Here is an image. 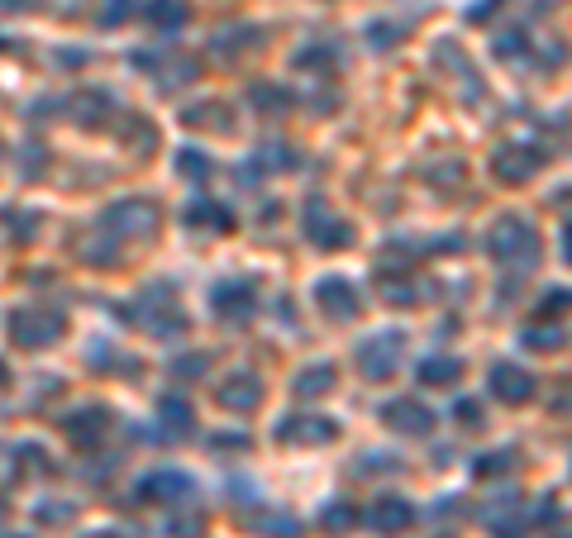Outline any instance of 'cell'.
Returning a JSON list of instances; mask_svg holds the SVG:
<instances>
[{
    "mask_svg": "<svg viewBox=\"0 0 572 538\" xmlns=\"http://www.w3.org/2000/svg\"><path fill=\"white\" fill-rule=\"evenodd\" d=\"M5 334H10V344H15V348L44 352L48 344H58V338L68 334V314H62V310H44V306H24V310L10 314Z\"/></svg>",
    "mask_w": 572,
    "mask_h": 538,
    "instance_id": "277c9868",
    "label": "cell"
},
{
    "mask_svg": "<svg viewBox=\"0 0 572 538\" xmlns=\"http://www.w3.org/2000/svg\"><path fill=\"white\" fill-rule=\"evenodd\" d=\"M134 495L143 505H191L196 501V481L187 477V471H177V467H163V471H148V477L134 487Z\"/></svg>",
    "mask_w": 572,
    "mask_h": 538,
    "instance_id": "ba28073f",
    "label": "cell"
},
{
    "mask_svg": "<svg viewBox=\"0 0 572 538\" xmlns=\"http://www.w3.org/2000/svg\"><path fill=\"white\" fill-rule=\"evenodd\" d=\"M215 405L229 415H253L263 405V376L258 372H229L225 382L215 386Z\"/></svg>",
    "mask_w": 572,
    "mask_h": 538,
    "instance_id": "7c38bea8",
    "label": "cell"
},
{
    "mask_svg": "<svg viewBox=\"0 0 572 538\" xmlns=\"http://www.w3.org/2000/svg\"><path fill=\"white\" fill-rule=\"evenodd\" d=\"M205 534V515L201 510H181L177 505V515L167 519V538H201Z\"/></svg>",
    "mask_w": 572,
    "mask_h": 538,
    "instance_id": "4316f807",
    "label": "cell"
},
{
    "mask_svg": "<svg viewBox=\"0 0 572 538\" xmlns=\"http://www.w3.org/2000/svg\"><path fill=\"white\" fill-rule=\"evenodd\" d=\"M382 425L386 429H396V434H406V439H425L429 429L439 425L434 410H429L425 400H415V396H396V400H386L382 405Z\"/></svg>",
    "mask_w": 572,
    "mask_h": 538,
    "instance_id": "8fae6325",
    "label": "cell"
},
{
    "mask_svg": "<svg viewBox=\"0 0 572 538\" xmlns=\"http://www.w3.org/2000/svg\"><path fill=\"white\" fill-rule=\"evenodd\" d=\"M544 167V153L529 148V143H501L497 157H491V172H497V181H505V187H525V181H535Z\"/></svg>",
    "mask_w": 572,
    "mask_h": 538,
    "instance_id": "30bf717a",
    "label": "cell"
},
{
    "mask_svg": "<svg viewBox=\"0 0 572 538\" xmlns=\"http://www.w3.org/2000/svg\"><path fill=\"white\" fill-rule=\"evenodd\" d=\"M106 115H115L110 91H82V96L72 100V120L82 124V129H106V124H110Z\"/></svg>",
    "mask_w": 572,
    "mask_h": 538,
    "instance_id": "d6986e66",
    "label": "cell"
},
{
    "mask_svg": "<svg viewBox=\"0 0 572 538\" xmlns=\"http://www.w3.org/2000/svg\"><path fill=\"white\" fill-rule=\"evenodd\" d=\"M515 463H520V453H515V449L482 453V457H473V477H501V471H511Z\"/></svg>",
    "mask_w": 572,
    "mask_h": 538,
    "instance_id": "484cf974",
    "label": "cell"
},
{
    "mask_svg": "<svg viewBox=\"0 0 572 538\" xmlns=\"http://www.w3.org/2000/svg\"><path fill=\"white\" fill-rule=\"evenodd\" d=\"M568 306H572V291H568V286H553V291L539 296V314H544V320H553V314H568Z\"/></svg>",
    "mask_w": 572,
    "mask_h": 538,
    "instance_id": "4dcf8cb0",
    "label": "cell"
},
{
    "mask_svg": "<svg viewBox=\"0 0 572 538\" xmlns=\"http://www.w3.org/2000/svg\"><path fill=\"white\" fill-rule=\"evenodd\" d=\"M181 124H187V129H215V134H234L229 105H219V100H201V105H191V110L181 115Z\"/></svg>",
    "mask_w": 572,
    "mask_h": 538,
    "instance_id": "44dd1931",
    "label": "cell"
},
{
    "mask_svg": "<svg viewBox=\"0 0 572 538\" xmlns=\"http://www.w3.org/2000/svg\"><path fill=\"white\" fill-rule=\"evenodd\" d=\"M291 68H330V72H339V48H330V44H315V48H301V52H296V58H291Z\"/></svg>",
    "mask_w": 572,
    "mask_h": 538,
    "instance_id": "83f0119b",
    "label": "cell"
},
{
    "mask_svg": "<svg viewBox=\"0 0 572 538\" xmlns=\"http://www.w3.org/2000/svg\"><path fill=\"white\" fill-rule=\"evenodd\" d=\"M110 429V410L106 405H82V410H72L68 419H62V434H68V443H76V449H91V443H100Z\"/></svg>",
    "mask_w": 572,
    "mask_h": 538,
    "instance_id": "2e32d148",
    "label": "cell"
},
{
    "mask_svg": "<svg viewBox=\"0 0 572 538\" xmlns=\"http://www.w3.org/2000/svg\"><path fill=\"white\" fill-rule=\"evenodd\" d=\"M354 524H362V510L354 501H330L320 510V529L324 534H344V529H354Z\"/></svg>",
    "mask_w": 572,
    "mask_h": 538,
    "instance_id": "d4e9b609",
    "label": "cell"
},
{
    "mask_svg": "<svg viewBox=\"0 0 572 538\" xmlns=\"http://www.w3.org/2000/svg\"><path fill=\"white\" fill-rule=\"evenodd\" d=\"M253 100H258V105H291V96H286V91H267V86H258Z\"/></svg>",
    "mask_w": 572,
    "mask_h": 538,
    "instance_id": "e575fe53",
    "label": "cell"
},
{
    "mask_svg": "<svg viewBox=\"0 0 572 538\" xmlns=\"http://www.w3.org/2000/svg\"><path fill=\"white\" fill-rule=\"evenodd\" d=\"M124 15H129V0H110V10L100 15V24H120Z\"/></svg>",
    "mask_w": 572,
    "mask_h": 538,
    "instance_id": "d590c367",
    "label": "cell"
},
{
    "mask_svg": "<svg viewBox=\"0 0 572 538\" xmlns=\"http://www.w3.org/2000/svg\"><path fill=\"white\" fill-rule=\"evenodd\" d=\"M301 229H306V239L324 248V253H344V248H354V225L334 210L324 195H310L306 210H301Z\"/></svg>",
    "mask_w": 572,
    "mask_h": 538,
    "instance_id": "5b68a950",
    "label": "cell"
},
{
    "mask_svg": "<svg viewBox=\"0 0 572 538\" xmlns=\"http://www.w3.org/2000/svg\"><path fill=\"white\" fill-rule=\"evenodd\" d=\"M377 286H382V296L392 300V306H406V300H415L420 291H415V282L401 272V282H396V272H377Z\"/></svg>",
    "mask_w": 572,
    "mask_h": 538,
    "instance_id": "f1b7e54d",
    "label": "cell"
},
{
    "mask_svg": "<svg viewBox=\"0 0 572 538\" xmlns=\"http://www.w3.org/2000/svg\"><path fill=\"white\" fill-rule=\"evenodd\" d=\"M453 419H463V429H482V405H477V400H458V405H453Z\"/></svg>",
    "mask_w": 572,
    "mask_h": 538,
    "instance_id": "d6a6232c",
    "label": "cell"
},
{
    "mask_svg": "<svg viewBox=\"0 0 572 538\" xmlns=\"http://www.w3.org/2000/svg\"><path fill=\"white\" fill-rule=\"evenodd\" d=\"M497 5H501V0H473V5H467V20H473V24H482V20L497 15Z\"/></svg>",
    "mask_w": 572,
    "mask_h": 538,
    "instance_id": "836d02e7",
    "label": "cell"
},
{
    "mask_svg": "<svg viewBox=\"0 0 572 538\" xmlns=\"http://www.w3.org/2000/svg\"><path fill=\"white\" fill-rule=\"evenodd\" d=\"M487 253L497 258L505 272L525 277V272H535V267H539L544 243H539V234H535V225H529L525 215H501L497 225L487 229Z\"/></svg>",
    "mask_w": 572,
    "mask_h": 538,
    "instance_id": "6da1fadb",
    "label": "cell"
},
{
    "mask_svg": "<svg viewBox=\"0 0 572 538\" xmlns=\"http://www.w3.org/2000/svg\"><path fill=\"white\" fill-rule=\"evenodd\" d=\"M158 419H163V434H177V439H187L191 425H196V415H191L187 396H163L158 400Z\"/></svg>",
    "mask_w": 572,
    "mask_h": 538,
    "instance_id": "603a6c76",
    "label": "cell"
},
{
    "mask_svg": "<svg viewBox=\"0 0 572 538\" xmlns=\"http://www.w3.org/2000/svg\"><path fill=\"white\" fill-rule=\"evenodd\" d=\"M187 225L191 229H215V234H229L234 229V215L219 201H211V195H201V201L187 205Z\"/></svg>",
    "mask_w": 572,
    "mask_h": 538,
    "instance_id": "ffe728a7",
    "label": "cell"
},
{
    "mask_svg": "<svg viewBox=\"0 0 572 538\" xmlns=\"http://www.w3.org/2000/svg\"><path fill=\"white\" fill-rule=\"evenodd\" d=\"M315 306L330 314V320H354L358 314V286L339 277V272H330V277L315 282Z\"/></svg>",
    "mask_w": 572,
    "mask_h": 538,
    "instance_id": "9a60e30c",
    "label": "cell"
},
{
    "mask_svg": "<svg viewBox=\"0 0 572 538\" xmlns=\"http://www.w3.org/2000/svg\"><path fill=\"white\" fill-rule=\"evenodd\" d=\"M334 382H339V367H334V362H310V367L296 372L291 391L301 400H320V396H330V391H334Z\"/></svg>",
    "mask_w": 572,
    "mask_h": 538,
    "instance_id": "ac0fdd59",
    "label": "cell"
},
{
    "mask_svg": "<svg viewBox=\"0 0 572 538\" xmlns=\"http://www.w3.org/2000/svg\"><path fill=\"white\" fill-rule=\"evenodd\" d=\"M243 529H253V534H263V538H301V519L296 515H286V510H253V515H243Z\"/></svg>",
    "mask_w": 572,
    "mask_h": 538,
    "instance_id": "e0dca14e",
    "label": "cell"
},
{
    "mask_svg": "<svg viewBox=\"0 0 572 538\" xmlns=\"http://www.w3.org/2000/svg\"><path fill=\"white\" fill-rule=\"evenodd\" d=\"M420 519L415 515V505L406 501V495H377V501L362 510V524L377 534H401V529H410V524Z\"/></svg>",
    "mask_w": 572,
    "mask_h": 538,
    "instance_id": "5bb4252c",
    "label": "cell"
},
{
    "mask_svg": "<svg viewBox=\"0 0 572 538\" xmlns=\"http://www.w3.org/2000/svg\"><path fill=\"white\" fill-rule=\"evenodd\" d=\"M487 386H491V396H497L501 405H529L535 400V376L525 372V367H515V362H497L491 367V376H487Z\"/></svg>",
    "mask_w": 572,
    "mask_h": 538,
    "instance_id": "4fadbf2b",
    "label": "cell"
},
{
    "mask_svg": "<svg viewBox=\"0 0 572 538\" xmlns=\"http://www.w3.org/2000/svg\"><path fill=\"white\" fill-rule=\"evenodd\" d=\"M525 348L553 352V348H563V334H558V330H525Z\"/></svg>",
    "mask_w": 572,
    "mask_h": 538,
    "instance_id": "1f68e13d",
    "label": "cell"
},
{
    "mask_svg": "<svg viewBox=\"0 0 572 538\" xmlns=\"http://www.w3.org/2000/svg\"><path fill=\"white\" fill-rule=\"evenodd\" d=\"M163 225V210L148 201V195H124V201H115L106 215H100V229H106V239H153Z\"/></svg>",
    "mask_w": 572,
    "mask_h": 538,
    "instance_id": "3957f363",
    "label": "cell"
},
{
    "mask_svg": "<svg viewBox=\"0 0 572 538\" xmlns=\"http://www.w3.org/2000/svg\"><path fill=\"white\" fill-rule=\"evenodd\" d=\"M272 439L286 443V449H320V443L339 439V419L330 415H282Z\"/></svg>",
    "mask_w": 572,
    "mask_h": 538,
    "instance_id": "52a82bcc",
    "label": "cell"
},
{
    "mask_svg": "<svg viewBox=\"0 0 572 538\" xmlns=\"http://www.w3.org/2000/svg\"><path fill=\"white\" fill-rule=\"evenodd\" d=\"M211 310L219 314L225 324H249L253 310H258V286L249 277H225L211 286Z\"/></svg>",
    "mask_w": 572,
    "mask_h": 538,
    "instance_id": "9c48e42d",
    "label": "cell"
},
{
    "mask_svg": "<svg viewBox=\"0 0 572 538\" xmlns=\"http://www.w3.org/2000/svg\"><path fill=\"white\" fill-rule=\"evenodd\" d=\"M358 372L368 376V382H392L401 372V358H406V334L401 330H377L358 344Z\"/></svg>",
    "mask_w": 572,
    "mask_h": 538,
    "instance_id": "8992f818",
    "label": "cell"
},
{
    "mask_svg": "<svg viewBox=\"0 0 572 538\" xmlns=\"http://www.w3.org/2000/svg\"><path fill=\"white\" fill-rule=\"evenodd\" d=\"M563 258L572 262V219H568V225H563Z\"/></svg>",
    "mask_w": 572,
    "mask_h": 538,
    "instance_id": "8d00e7d4",
    "label": "cell"
},
{
    "mask_svg": "<svg viewBox=\"0 0 572 538\" xmlns=\"http://www.w3.org/2000/svg\"><path fill=\"white\" fill-rule=\"evenodd\" d=\"M463 358H453V352H439V358H425L420 362V382L425 386H458L463 382Z\"/></svg>",
    "mask_w": 572,
    "mask_h": 538,
    "instance_id": "7402d4cb",
    "label": "cell"
},
{
    "mask_svg": "<svg viewBox=\"0 0 572 538\" xmlns=\"http://www.w3.org/2000/svg\"><path fill=\"white\" fill-rule=\"evenodd\" d=\"M177 172L191 177V181H201V177L215 172V163H211L205 153H196V148H181V153H177Z\"/></svg>",
    "mask_w": 572,
    "mask_h": 538,
    "instance_id": "f546056e",
    "label": "cell"
},
{
    "mask_svg": "<svg viewBox=\"0 0 572 538\" xmlns=\"http://www.w3.org/2000/svg\"><path fill=\"white\" fill-rule=\"evenodd\" d=\"M129 320H134L139 330H148L153 338H181V334L191 330V320L181 314L177 291H167V286H148V291H143V296L134 300Z\"/></svg>",
    "mask_w": 572,
    "mask_h": 538,
    "instance_id": "7a4b0ae2",
    "label": "cell"
},
{
    "mask_svg": "<svg viewBox=\"0 0 572 538\" xmlns=\"http://www.w3.org/2000/svg\"><path fill=\"white\" fill-rule=\"evenodd\" d=\"M86 538H120V534H110V529H100V534H86Z\"/></svg>",
    "mask_w": 572,
    "mask_h": 538,
    "instance_id": "74e56055",
    "label": "cell"
},
{
    "mask_svg": "<svg viewBox=\"0 0 572 538\" xmlns=\"http://www.w3.org/2000/svg\"><path fill=\"white\" fill-rule=\"evenodd\" d=\"M143 20H148L153 29H181V24L191 20V5L187 0H148V5H143Z\"/></svg>",
    "mask_w": 572,
    "mask_h": 538,
    "instance_id": "cb8c5ba5",
    "label": "cell"
}]
</instances>
